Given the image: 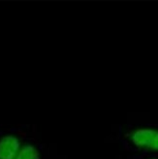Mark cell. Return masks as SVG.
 <instances>
[{
    "instance_id": "277c9868",
    "label": "cell",
    "mask_w": 158,
    "mask_h": 159,
    "mask_svg": "<svg viewBox=\"0 0 158 159\" xmlns=\"http://www.w3.org/2000/svg\"><path fill=\"white\" fill-rule=\"evenodd\" d=\"M128 159H158V153L155 154H133Z\"/></svg>"
},
{
    "instance_id": "6da1fadb",
    "label": "cell",
    "mask_w": 158,
    "mask_h": 159,
    "mask_svg": "<svg viewBox=\"0 0 158 159\" xmlns=\"http://www.w3.org/2000/svg\"><path fill=\"white\" fill-rule=\"evenodd\" d=\"M123 145L134 154L158 153V128L141 127L131 130L123 137Z\"/></svg>"
},
{
    "instance_id": "7a4b0ae2",
    "label": "cell",
    "mask_w": 158,
    "mask_h": 159,
    "mask_svg": "<svg viewBox=\"0 0 158 159\" xmlns=\"http://www.w3.org/2000/svg\"><path fill=\"white\" fill-rule=\"evenodd\" d=\"M21 148L19 138L5 135L0 138V159H15Z\"/></svg>"
},
{
    "instance_id": "3957f363",
    "label": "cell",
    "mask_w": 158,
    "mask_h": 159,
    "mask_svg": "<svg viewBox=\"0 0 158 159\" xmlns=\"http://www.w3.org/2000/svg\"><path fill=\"white\" fill-rule=\"evenodd\" d=\"M15 159H41V153L35 146L26 144L20 148Z\"/></svg>"
}]
</instances>
